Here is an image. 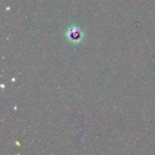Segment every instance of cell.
<instances>
[{"mask_svg":"<svg viewBox=\"0 0 155 155\" xmlns=\"http://www.w3.org/2000/svg\"><path fill=\"white\" fill-rule=\"evenodd\" d=\"M65 36L67 37V39L71 43L79 44V43H81L83 41L84 35V33L81 30V28H79L76 25H73L72 27H70L67 30V32L65 34Z\"/></svg>","mask_w":155,"mask_h":155,"instance_id":"cell-1","label":"cell"}]
</instances>
